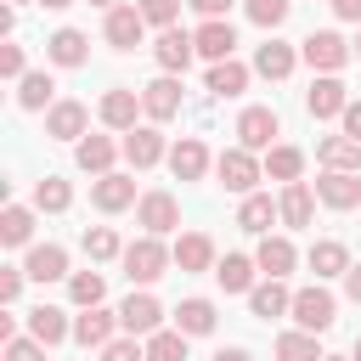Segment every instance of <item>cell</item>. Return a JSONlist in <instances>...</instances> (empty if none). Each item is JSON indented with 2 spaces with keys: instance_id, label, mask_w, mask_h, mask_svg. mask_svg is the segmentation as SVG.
<instances>
[{
  "instance_id": "1",
  "label": "cell",
  "mask_w": 361,
  "mask_h": 361,
  "mask_svg": "<svg viewBox=\"0 0 361 361\" xmlns=\"http://www.w3.org/2000/svg\"><path fill=\"white\" fill-rule=\"evenodd\" d=\"M118 265H124V276H130V282H141V288H147V282H158V276L175 265V248H164L158 237H147V231H141L135 243H124V259H118Z\"/></svg>"
},
{
  "instance_id": "2",
  "label": "cell",
  "mask_w": 361,
  "mask_h": 361,
  "mask_svg": "<svg viewBox=\"0 0 361 361\" xmlns=\"http://www.w3.org/2000/svg\"><path fill=\"white\" fill-rule=\"evenodd\" d=\"M299 56H305L316 73H338V68L355 56V45H350L344 34H333V28H316V34H305V39H299Z\"/></svg>"
},
{
  "instance_id": "3",
  "label": "cell",
  "mask_w": 361,
  "mask_h": 361,
  "mask_svg": "<svg viewBox=\"0 0 361 361\" xmlns=\"http://www.w3.org/2000/svg\"><path fill=\"white\" fill-rule=\"evenodd\" d=\"M288 316H293L305 333H327V327L338 322V299H333L322 282H310V288H299V293H293V310H288Z\"/></svg>"
},
{
  "instance_id": "4",
  "label": "cell",
  "mask_w": 361,
  "mask_h": 361,
  "mask_svg": "<svg viewBox=\"0 0 361 361\" xmlns=\"http://www.w3.org/2000/svg\"><path fill=\"white\" fill-rule=\"evenodd\" d=\"M276 135H282L276 107H243V113H237V147H248V152H271Z\"/></svg>"
},
{
  "instance_id": "5",
  "label": "cell",
  "mask_w": 361,
  "mask_h": 361,
  "mask_svg": "<svg viewBox=\"0 0 361 361\" xmlns=\"http://www.w3.org/2000/svg\"><path fill=\"white\" fill-rule=\"evenodd\" d=\"M214 175H220V186H226V192H243V197H248V192H254V180L265 175V164H259L248 147H226V152L214 158Z\"/></svg>"
},
{
  "instance_id": "6",
  "label": "cell",
  "mask_w": 361,
  "mask_h": 361,
  "mask_svg": "<svg viewBox=\"0 0 361 361\" xmlns=\"http://www.w3.org/2000/svg\"><path fill=\"white\" fill-rule=\"evenodd\" d=\"M118 327H124L130 338H152V333H164V305L141 288V293H130V299L118 305Z\"/></svg>"
},
{
  "instance_id": "7",
  "label": "cell",
  "mask_w": 361,
  "mask_h": 361,
  "mask_svg": "<svg viewBox=\"0 0 361 361\" xmlns=\"http://www.w3.org/2000/svg\"><path fill=\"white\" fill-rule=\"evenodd\" d=\"M344 107H350V90H344L338 73L310 79V90H305V113H310V118H344Z\"/></svg>"
},
{
  "instance_id": "8",
  "label": "cell",
  "mask_w": 361,
  "mask_h": 361,
  "mask_svg": "<svg viewBox=\"0 0 361 361\" xmlns=\"http://www.w3.org/2000/svg\"><path fill=\"white\" fill-rule=\"evenodd\" d=\"M135 226H141L147 237H164V231L180 226V203H175L169 192H141V203H135Z\"/></svg>"
},
{
  "instance_id": "9",
  "label": "cell",
  "mask_w": 361,
  "mask_h": 361,
  "mask_svg": "<svg viewBox=\"0 0 361 361\" xmlns=\"http://www.w3.org/2000/svg\"><path fill=\"white\" fill-rule=\"evenodd\" d=\"M102 34H107V45H113V51H135V45H141V34H147V17H141L135 6H113V11H107V23H102Z\"/></svg>"
},
{
  "instance_id": "10",
  "label": "cell",
  "mask_w": 361,
  "mask_h": 361,
  "mask_svg": "<svg viewBox=\"0 0 361 361\" xmlns=\"http://www.w3.org/2000/svg\"><path fill=\"white\" fill-rule=\"evenodd\" d=\"M152 56H158V68H164V73H186V68H192V56H197V39H192L186 28H164V34H158V45H152Z\"/></svg>"
},
{
  "instance_id": "11",
  "label": "cell",
  "mask_w": 361,
  "mask_h": 361,
  "mask_svg": "<svg viewBox=\"0 0 361 361\" xmlns=\"http://www.w3.org/2000/svg\"><path fill=\"white\" fill-rule=\"evenodd\" d=\"M141 113H147L152 124L175 118V113H180V79H175V73H164V79L141 85Z\"/></svg>"
},
{
  "instance_id": "12",
  "label": "cell",
  "mask_w": 361,
  "mask_h": 361,
  "mask_svg": "<svg viewBox=\"0 0 361 361\" xmlns=\"http://www.w3.org/2000/svg\"><path fill=\"white\" fill-rule=\"evenodd\" d=\"M135 113H141V90H124V85H113L107 96H102V107H96V118L107 124V130H135Z\"/></svg>"
},
{
  "instance_id": "13",
  "label": "cell",
  "mask_w": 361,
  "mask_h": 361,
  "mask_svg": "<svg viewBox=\"0 0 361 361\" xmlns=\"http://www.w3.org/2000/svg\"><path fill=\"white\" fill-rule=\"evenodd\" d=\"M85 124H90V107L85 102H56L51 113H45V135L51 141H85Z\"/></svg>"
},
{
  "instance_id": "14",
  "label": "cell",
  "mask_w": 361,
  "mask_h": 361,
  "mask_svg": "<svg viewBox=\"0 0 361 361\" xmlns=\"http://www.w3.org/2000/svg\"><path fill=\"white\" fill-rule=\"evenodd\" d=\"M90 203H96L102 214H118V209H130V203H141V197H135V180L113 169V175H102V180H90Z\"/></svg>"
},
{
  "instance_id": "15",
  "label": "cell",
  "mask_w": 361,
  "mask_h": 361,
  "mask_svg": "<svg viewBox=\"0 0 361 361\" xmlns=\"http://www.w3.org/2000/svg\"><path fill=\"white\" fill-rule=\"evenodd\" d=\"M23 271H28L34 282H62V276H73V271H68V248H62V243H34V248H28V259H23Z\"/></svg>"
},
{
  "instance_id": "16",
  "label": "cell",
  "mask_w": 361,
  "mask_h": 361,
  "mask_svg": "<svg viewBox=\"0 0 361 361\" xmlns=\"http://www.w3.org/2000/svg\"><path fill=\"white\" fill-rule=\"evenodd\" d=\"M113 327H118V310H85V316H73V338L85 344V350H107L113 344Z\"/></svg>"
},
{
  "instance_id": "17",
  "label": "cell",
  "mask_w": 361,
  "mask_h": 361,
  "mask_svg": "<svg viewBox=\"0 0 361 361\" xmlns=\"http://www.w3.org/2000/svg\"><path fill=\"white\" fill-rule=\"evenodd\" d=\"M316 197H322L327 209H355V203H361V175L322 169V180H316Z\"/></svg>"
},
{
  "instance_id": "18",
  "label": "cell",
  "mask_w": 361,
  "mask_h": 361,
  "mask_svg": "<svg viewBox=\"0 0 361 361\" xmlns=\"http://www.w3.org/2000/svg\"><path fill=\"white\" fill-rule=\"evenodd\" d=\"M192 39H197V56H209V68H214V62H231V51H237V28H231L226 17H220V23H203Z\"/></svg>"
},
{
  "instance_id": "19",
  "label": "cell",
  "mask_w": 361,
  "mask_h": 361,
  "mask_svg": "<svg viewBox=\"0 0 361 361\" xmlns=\"http://www.w3.org/2000/svg\"><path fill=\"white\" fill-rule=\"evenodd\" d=\"M124 158H130L135 169H152L158 158H169V152H164V135H158V124H135V130L124 135Z\"/></svg>"
},
{
  "instance_id": "20",
  "label": "cell",
  "mask_w": 361,
  "mask_h": 361,
  "mask_svg": "<svg viewBox=\"0 0 361 361\" xmlns=\"http://www.w3.org/2000/svg\"><path fill=\"white\" fill-rule=\"evenodd\" d=\"M169 169H175V180H203V169H209V147H203L197 135H180V141L169 147Z\"/></svg>"
},
{
  "instance_id": "21",
  "label": "cell",
  "mask_w": 361,
  "mask_h": 361,
  "mask_svg": "<svg viewBox=\"0 0 361 361\" xmlns=\"http://www.w3.org/2000/svg\"><path fill=\"white\" fill-rule=\"evenodd\" d=\"M45 56H51L56 68H85V56H90V39H85L79 28H56V34L45 39Z\"/></svg>"
},
{
  "instance_id": "22",
  "label": "cell",
  "mask_w": 361,
  "mask_h": 361,
  "mask_svg": "<svg viewBox=\"0 0 361 361\" xmlns=\"http://www.w3.org/2000/svg\"><path fill=\"white\" fill-rule=\"evenodd\" d=\"M113 158H118V147H113L107 135H85V141L73 147V164H79L85 175H96V180L113 175Z\"/></svg>"
},
{
  "instance_id": "23",
  "label": "cell",
  "mask_w": 361,
  "mask_h": 361,
  "mask_svg": "<svg viewBox=\"0 0 361 361\" xmlns=\"http://www.w3.org/2000/svg\"><path fill=\"white\" fill-rule=\"evenodd\" d=\"M276 214H282V226H310V214H316V192H310L305 180H288L282 197H276Z\"/></svg>"
},
{
  "instance_id": "24",
  "label": "cell",
  "mask_w": 361,
  "mask_h": 361,
  "mask_svg": "<svg viewBox=\"0 0 361 361\" xmlns=\"http://www.w3.org/2000/svg\"><path fill=\"white\" fill-rule=\"evenodd\" d=\"M175 265H180L186 276H197V271H214L220 259H214V243H209L203 231H186V237L175 243Z\"/></svg>"
},
{
  "instance_id": "25",
  "label": "cell",
  "mask_w": 361,
  "mask_h": 361,
  "mask_svg": "<svg viewBox=\"0 0 361 361\" xmlns=\"http://www.w3.org/2000/svg\"><path fill=\"white\" fill-rule=\"evenodd\" d=\"M214 299H180L175 305V333H186V338H203V333H214Z\"/></svg>"
},
{
  "instance_id": "26",
  "label": "cell",
  "mask_w": 361,
  "mask_h": 361,
  "mask_svg": "<svg viewBox=\"0 0 361 361\" xmlns=\"http://www.w3.org/2000/svg\"><path fill=\"white\" fill-rule=\"evenodd\" d=\"M68 333H73L68 310H56V305H34V310H28V338H39V344H62Z\"/></svg>"
},
{
  "instance_id": "27",
  "label": "cell",
  "mask_w": 361,
  "mask_h": 361,
  "mask_svg": "<svg viewBox=\"0 0 361 361\" xmlns=\"http://www.w3.org/2000/svg\"><path fill=\"white\" fill-rule=\"evenodd\" d=\"M293 62H299V51L282 45V39H265V45L254 51V73H259V79H288Z\"/></svg>"
},
{
  "instance_id": "28",
  "label": "cell",
  "mask_w": 361,
  "mask_h": 361,
  "mask_svg": "<svg viewBox=\"0 0 361 361\" xmlns=\"http://www.w3.org/2000/svg\"><path fill=\"white\" fill-rule=\"evenodd\" d=\"M316 158H322V169H344V175H361V141H350V135H327V141L316 147Z\"/></svg>"
},
{
  "instance_id": "29",
  "label": "cell",
  "mask_w": 361,
  "mask_h": 361,
  "mask_svg": "<svg viewBox=\"0 0 361 361\" xmlns=\"http://www.w3.org/2000/svg\"><path fill=\"white\" fill-rule=\"evenodd\" d=\"M254 265H259L265 276H288V271L299 265V254H293V243H288V237H259V248H254Z\"/></svg>"
},
{
  "instance_id": "30",
  "label": "cell",
  "mask_w": 361,
  "mask_h": 361,
  "mask_svg": "<svg viewBox=\"0 0 361 361\" xmlns=\"http://www.w3.org/2000/svg\"><path fill=\"white\" fill-rule=\"evenodd\" d=\"M248 310L254 316H282V310H293V293L282 288V276H265V282H254V293H248Z\"/></svg>"
},
{
  "instance_id": "31",
  "label": "cell",
  "mask_w": 361,
  "mask_h": 361,
  "mask_svg": "<svg viewBox=\"0 0 361 361\" xmlns=\"http://www.w3.org/2000/svg\"><path fill=\"white\" fill-rule=\"evenodd\" d=\"M51 96H56V79H51L45 68H39V73H23V79H17V107H23V113H39V107H56Z\"/></svg>"
},
{
  "instance_id": "32",
  "label": "cell",
  "mask_w": 361,
  "mask_h": 361,
  "mask_svg": "<svg viewBox=\"0 0 361 361\" xmlns=\"http://www.w3.org/2000/svg\"><path fill=\"white\" fill-rule=\"evenodd\" d=\"M271 220H282V214H276V203H271L265 192H248V197H243V209H237V226H243V231H254V237H271Z\"/></svg>"
},
{
  "instance_id": "33",
  "label": "cell",
  "mask_w": 361,
  "mask_h": 361,
  "mask_svg": "<svg viewBox=\"0 0 361 361\" xmlns=\"http://www.w3.org/2000/svg\"><path fill=\"white\" fill-rule=\"evenodd\" d=\"M254 271H259V265H254L248 254H226V259L214 265V282H220L226 293H254Z\"/></svg>"
},
{
  "instance_id": "34",
  "label": "cell",
  "mask_w": 361,
  "mask_h": 361,
  "mask_svg": "<svg viewBox=\"0 0 361 361\" xmlns=\"http://www.w3.org/2000/svg\"><path fill=\"white\" fill-rule=\"evenodd\" d=\"M310 271H316V276H344V271H350V248H344L338 237L310 243Z\"/></svg>"
},
{
  "instance_id": "35",
  "label": "cell",
  "mask_w": 361,
  "mask_h": 361,
  "mask_svg": "<svg viewBox=\"0 0 361 361\" xmlns=\"http://www.w3.org/2000/svg\"><path fill=\"white\" fill-rule=\"evenodd\" d=\"M243 90H248V68H243L237 56L209 68V96H243Z\"/></svg>"
},
{
  "instance_id": "36",
  "label": "cell",
  "mask_w": 361,
  "mask_h": 361,
  "mask_svg": "<svg viewBox=\"0 0 361 361\" xmlns=\"http://www.w3.org/2000/svg\"><path fill=\"white\" fill-rule=\"evenodd\" d=\"M299 169H305V152H299V147L276 141V147L265 152V175H271V180H282V186H288V180H299Z\"/></svg>"
},
{
  "instance_id": "37",
  "label": "cell",
  "mask_w": 361,
  "mask_h": 361,
  "mask_svg": "<svg viewBox=\"0 0 361 361\" xmlns=\"http://www.w3.org/2000/svg\"><path fill=\"white\" fill-rule=\"evenodd\" d=\"M28 237H34V209L6 203V214H0V243H6V248H23Z\"/></svg>"
},
{
  "instance_id": "38",
  "label": "cell",
  "mask_w": 361,
  "mask_h": 361,
  "mask_svg": "<svg viewBox=\"0 0 361 361\" xmlns=\"http://www.w3.org/2000/svg\"><path fill=\"white\" fill-rule=\"evenodd\" d=\"M102 293H107V276H102V271H73V276H68V299H73L79 310H96Z\"/></svg>"
},
{
  "instance_id": "39",
  "label": "cell",
  "mask_w": 361,
  "mask_h": 361,
  "mask_svg": "<svg viewBox=\"0 0 361 361\" xmlns=\"http://www.w3.org/2000/svg\"><path fill=\"white\" fill-rule=\"evenodd\" d=\"M276 361H327V355H322L316 333L293 327V333H282V338H276Z\"/></svg>"
},
{
  "instance_id": "40",
  "label": "cell",
  "mask_w": 361,
  "mask_h": 361,
  "mask_svg": "<svg viewBox=\"0 0 361 361\" xmlns=\"http://www.w3.org/2000/svg\"><path fill=\"white\" fill-rule=\"evenodd\" d=\"M68 203H73V186H68L62 175H45V180L34 186V209H39V214H62Z\"/></svg>"
},
{
  "instance_id": "41",
  "label": "cell",
  "mask_w": 361,
  "mask_h": 361,
  "mask_svg": "<svg viewBox=\"0 0 361 361\" xmlns=\"http://www.w3.org/2000/svg\"><path fill=\"white\" fill-rule=\"evenodd\" d=\"M85 254H90V259H124V243H118L113 226H90V231H85Z\"/></svg>"
},
{
  "instance_id": "42",
  "label": "cell",
  "mask_w": 361,
  "mask_h": 361,
  "mask_svg": "<svg viewBox=\"0 0 361 361\" xmlns=\"http://www.w3.org/2000/svg\"><path fill=\"white\" fill-rule=\"evenodd\" d=\"M147 361H186V333H175V327L152 333L147 338Z\"/></svg>"
},
{
  "instance_id": "43",
  "label": "cell",
  "mask_w": 361,
  "mask_h": 361,
  "mask_svg": "<svg viewBox=\"0 0 361 361\" xmlns=\"http://www.w3.org/2000/svg\"><path fill=\"white\" fill-rule=\"evenodd\" d=\"M243 11H248V23H259V28H282L288 11H293V0H243Z\"/></svg>"
},
{
  "instance_id": "44",
  "label": "cell",
  "mask_w": 361,
  "mask_h": 361,
  "mask_svg": "<svg viewBox=\"0 0 361 361\" xmlns=\"http://www.w3.org/2000/svg\"><path fill=\"white\" fill-rule=\"evenodd\" d=\"M180 6H186V0H135V11H141L147 23H158V28H175Z\"/></svg>"
},
{
  "instance_id": "45",
  "label": "cell",
  "mask_w": 361,
  "mask_h": 361,
  "mask_svg": "<svg viewBox=\"0 0 361 361\" xmlns=\"http://www.w3.org/2000/svg\"><path fill=\"white\" fill-rule=\"evenodd\" d=\"M102 361H147V344H135V338H113V344L102 350Z\"/></svg>"
},
{
  "instance_id": "46",
  "label": "cell",
  "mask_w": 361,
  "mask_h": 361,
  "mask_svg": "<svg viewBox=\"0 0 361 361\" xmlns=\"http://www.w3.org/2000/svg\"><path fill=\"white\" fill-rule=\"evenodd\" d=\"M23 276H28L23 265H0V305H11V299L23 293Z\"/></svg>"
},
{
  "instance_id": "47",
  "label": "cell",
  "mask_w": 361,
  "mask_h": 361,
  "mask_svg": "<svg viewBox=\"0 0 361 361\" xmlns=\"http://www.w3.org/2000/svg\"><path fill=\"white\" fill-rule=\"evenodd\" d=\"M6 361H45V344L39 338H11L6 344Z\"/></svg>"
},
{
  "instance_id": "48",
  "label": "cell",
  "mask_w": 361,
  "mask_h": 361,
  "mask_svg": "<svg viewBox=\"0 0 361 361\" xmlns=\"http://www.w3.org/2000/svg\"><path fill=\"white\" fill-rule=\"evenodd\" d=\"M0 73L6 79H23V45H0Z\"/></svg>"
},
{
  "instance_id": "49",
  "label": "cell",
  "mask_w": 361,
  "mask_h": 361,
  "mask_svg": "<svg viewBox=\"0 0 361 361\" xmlns=\"http://www.w3.org/2000/svg\"><path fill=\"white\" fill-rule=\"evenodd\" d=\"M186 6H192V11L203 17V23H220V17L231 11V0H186Z\"/></svg>"
},
{
  "instance_id": "50",
  "label": "cell",
  "mask_w": 361,
  "mask_h": 361,
  "mask_svg": "<svg viewBox=\"0 0 361 361\" xmlns=\"http://www.w3.org/2000/svg\"><path fill=\"white\" fill-rule=\"evenodd\" d=\"M344 135H350V141H361V102H350V107H344Z\"/></svg>"
},
{
  "instance_id": "51",
  "label": "cell",
  "mask_w": 361,
  "mask_h": 361,
  "mask_svg": "<svg viewBox=\"0 0 361 361\" xmlns=\"http://www.w3.org/2000/svg\"><path fill=\"white\" fill-rule=\"evenodd\" d=\"M333 17H344V23H361V0H333Z\"/></svg>"
},
{
  "instance_id": "52",
  "label": "cell",
  "mask_w": 361,
  "mask_h": 361,
  "mask_svg": "<svg viewBox=\"0 0 361 361\" xmlns=\"http://www.w3.org/2000/svg\"><path fill=\"white\" fill-rule=\"evenodd\" d=\"M344 293L361 305V265H350V271H344Z\"/></svg>"
},
{
  "instance_id": "53",
  "label": "cell",
  "mask_w": 361,
  "mask_h": 361,
  "mask_svg": "<svg viewBox=\"0 0 361 361\" xmlns=\"http://www.w3.org/2000/svg\"><path fill=\"white\" fill-rule=\"evenodd\" d=\"M214 361H254V355H248V350H220Z\"/></svg>"
},
{
  "instance_id": "54",
  "label": "cell",
  "mask_w": 361,
  "mask_h": 361,
  "mask_svg": "<svg viewBox=\"0 0 361 361\" xmlns=\"http://www.w3.org/2000/svg\"><path fill=\"white\" fill-rule=\"evenodd\" d=\"M39 6H51V11H68V6H73V0H39Z\"/></svg>"
},
{
  "instance_id": "55",
  "label": "cell",
  "mask_w": 361,
  "mask_h": 361,
  "mask_svg": "<svg viewBox=\"0 0 361 361\" xmlns=\"http://www.w3.org/2000/svg\"><path fill=\"white\" fill-rule=\"evenodd\" d=\"M90 6H102V11H113V6H118V0H90Z\"/></svg>"
},
{
  "instance_id": "56",
  "label": "cell",
  "mask_w": 361,
  "mask_h": 361,
  "mask_svg": "<svg viewBox=\"0 0 361 361\" xmlns=\"http://www.w3.org/2000/svg\"><path fill=\"white\" fill-rule=\"evenodd\" d=\"M350 361H361V338H355V355H350Z\"/></svg>"
},
{
  "instance_id": "57",
  "label": "cell",
  "mask_w": 361,
  "mask_h": 361,
  "mask_svg": "<svg viewBox=\"0 0 361 361\" xmlns=\"http://www.w3.org/2000/svg\"><path fill=\"white\" fill-rule=\"evenodd\" d=\"M355 56H361V34H355Z\"/></svg>"
},
{
  "instance_id": "58",
  "label": "cell",
  "mask_w": 361,
  "mask_h": 361,
  "mask_svg": "<svg viewBox=\"0 0 361 361\" xmlns=\"http://www.w3.org/2000/svg\"><path fill=\"white\" fill-rule=\"evenodd\" d=\"M327 361H344V355H327Z\"/></svg>"
},
{
  "instance_id": "59",
  "label": "cell",
  "mask_w": 361,
  "mask_h": 361,
  "mask_svg": "<svg viewBox=\"0 0 361 361\" xmlns=\"http://www.w3.org/2000/svg\"><path fill=\"white\" fill-rule=\"evenodd\" d=\"M23 6H28V0H23Z\"/></svg>"
}]
</instances>
